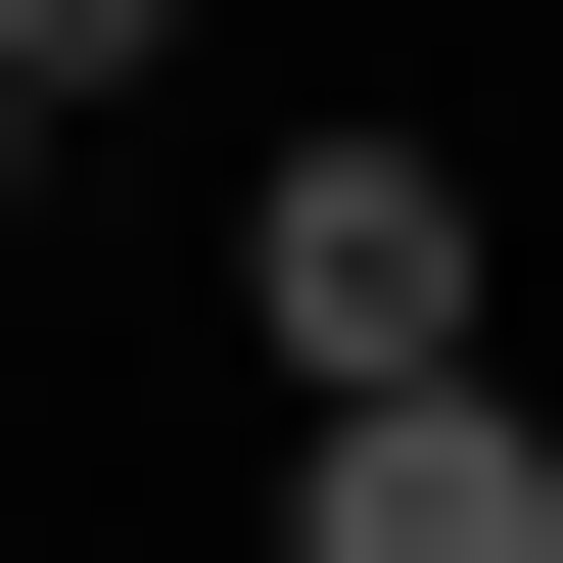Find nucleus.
<instances>
[{
	"instance_id": "1",
	"label": "nucleus",
	"mask_w": 563,
	"mask_h": 563,
	"mask_svg": "<svg viewBox=\"0 0 563 563\" xmlns=\"http://www.w3.org/2000/svg\"><path fill=\"white\" fill-rule=\"evenodd\" d=\"M235 329L282 376H470V188H422V141H282L235 188Z\"/></svg>"
},
{
	"instance_id": "2",
	"label": "nucleus",
	"mask_w": 563,
	"mask_h": 563,
	"mask_svg": "<svg viewBox=\"0 0 563 563\" xmlns=\"http://www.w3.org/2000/svg\"><path fill=\"white\" fill-rule=\"evenodd\" d=\"M282 517H329V563H563V422H517V376H329Z\"/></svg>"
},
{
	"instance_id": "3",
	"label": "nucleus",
	"mask_w": 563,
	"mask_h": 563,
	"mask_svg": "<svg viewBox=\"0 0 563 563\" xmlns=\"http://www.w3.org/2000/svg\"><path fill=\"white\" fill-rule=\"evenodd\" d=\"M0 47H47V95H141V0H0Z\"/></svg>"
},
{
	"instance_id": "4",
	"label": "nucleus",
	"mask_w": 563,
	"mask_h": 563,
	"mask_svg": "<svg viewBox=\"0 0 563 563\" xmlns=\"http://www.w3.org/2000/svg\"><path fill=\"white\" fill-rule=\"evenodd\" d=\"M0 141H47V47H0Z\"/></svg>"
}]
</instances>
